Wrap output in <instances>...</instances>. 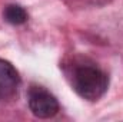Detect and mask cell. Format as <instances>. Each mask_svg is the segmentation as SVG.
<instances>
[{
  "label": "cell",
  "instance_id": "277c9868",
  "mask_svg": "<svg viewBox=\"0 0 123 122\" xmlns=\"http://www.w3.org/2000/svg\"><path fill=\"white\" fill-rule=\"evenodd\" d=\"M3 17L7 23L19 26V25H25L29 19L27 12L19 6V4H7L3 10Z\"/></svg>",
  "mask_w": 123,
  "mask_h": 122
},
{
  "label": "cell",
  "instance_id": "6da1fadb",
  "mask_svg": "<svg viewBox=\"0 0 123 122\" xmlns=\"http://www.w3.org/2000/svg\"><path fill=\"white\" fill-rule=\"evenodd\" d=\"M72 89L86 101H99L109 88V75L86 56H73L63 65Z\"/></svg>",
  "mask_w": 123,
  "mask_h": 122
},
{
  "label": "cell",
  "instance_id": "5b68a950",
  "mask_svg": "<svg viewBox=\"0 0 123 122\" xmlns=\"http://www.w3.org/2000/svg\"><path fill=\"white\" fill-rule=\"evenodd\" d=\"M72 7H100L105 4H109L113 0H63Z\"/></svg>",
  "mask_w": 123,
  "mask_h": 122
},
{
  "label": "cell",
  "instance_id": "3957f363",
  "mask_svg": "<svg viewBox=\"0 0 123 122\" xmlns=\"http://www.w3.org/2000/svg\"><path fill=\"white\" fill-rule=\"evenodd\" d=\"M22 79L10 62L0 59V102H9L16 98Z\"/></svg>",
  "mask_w": 123,
  "mask_h": 122
},
{
  "label": "cell",
  "instance_id": "7a4b0ae2",
  "mask_svg": "<svg viewBox=\"0 0 123 122\" xmlns=\"http://www.w3.org/2000/svg\"><path fill=\"white\" fill-rule=\"evenodd\" d=\"M27 103H29L30 112L36 118H40V119L53 118L60 109L56 96L46 88L39 85H31L29 88Z\"/></svg>",
  "mask_w": 123,
  "mask_h": 122
}]
</instances>
